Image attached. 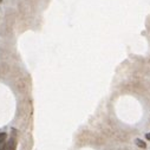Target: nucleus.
<instances>
[{
	"instance_id": "1",
	"label": "nucleus",
	"mask_w": 150,
	"mask_h": 150,
	"mask_svg": "<svg viewBox=\"0 0 150 150\" xmlns=\"http://www.w3.org/2000/svg\"><path fill=\"white\" fill-rule=\"evenodd\" d=\"M3 150H15V141L14 138H11L3 148Z\"/></svg>"
},
{
	"instance_id": "2",
	"label": "nucleus",
	"mask_w": 150,
	"mask_h": 150,
	"mask_svg": "<svg viewBox=\"0 0 150 150\" xmlns=\"http://www.w3.org/2000/svg\"><path fill=\"white\" fill-rule=\"evenodd\" d=\"M6 137H7V135H6L5 132L0 134V150H3L4 145L6 144Z\"/></svg>"
},
{
	"instance_id": "3",
	"label": "nucleus",
	"mask_w": 150,
	"mask_h": 150,
	"mask_svg": "<svg viewBox=\"0 0 150 150\" xmlns=\"http://www.w3.org/2000/svg\"><path fill=\"white\" fill-rule=\"evenodd\" d=\"M136 144H137L139 148H143V149L146 146V145H145V143H144L143 141H141V139H136Z\"/></svg>"
},
{
	"instance_id": "4",
	"label": "nucleus",
	"mask_w": 150,
	"mask_h": 150,
	"mask_svg": "<svg viewBox=\"0 0 150 150\" xmlns=\"http://www.w3.org/2000/svg\"><path fill=\"white\" fill-rule=\"evenodd\" d=\"M145 137H146V138L150 141V132H149V134H146V135H145Z\"/></svg>"
},
{
	"instance_id": "5",
	"label": "nucleus",
	"mask_w": 150,
	"mask_h": 150,
	"mask_svg": "<svg viewBox=\"0 0 150 150\" xmlns=\"http://www.w3.org/2000/svg\"><path fill=\"white\" fill-rule=\"evenodd\" d=\"M1 1H3V0H0V3H1Z\"/></svg>"
}]
</instances>
